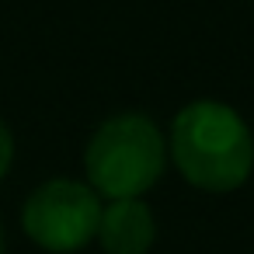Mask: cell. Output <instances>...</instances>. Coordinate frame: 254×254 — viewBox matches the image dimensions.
I'll list each match as a JSON object with an SVG mask.
<instances>
[{
  "label": "cell",
  "mask_w": 254,
  "mask_h": 254,
  "mask_svg": "<svg viewBox=\"0 0 254 254\" xmlns=\"http://www.w3.org/2000/svg\"><path fill=\"white\" fill-rule=\"evenodd\" d=\"M0 254H4V230H0Z\"/></svg>",
  "instance_id": "obj_6"
},
{
  "label": "cell",
  "mask_w": 254,
  "mask_h": 254,
  "mask_svg": "<svg viewBox=\"0 0 254 254\" xmlns=\"http://www.w3.org/2000/svg\"><path fill=\"white\" fill-rule=\"evenodd\" d=\"M11 164H14V132H11V126L4 119H0V181L7 178Z\"/></svg>",
  "instance_id": "obj_5"
},
{
  "label": "cell",
  "mask_w": 254,
  "mask_h": 254,
  "mask_svg": "<svg viewBox=\"0 0 254 254\" xmlns=\"http://www.w3.org/2000/svg\"><path fill=\"white\" fill-rule=\"evenodd\" d=\"M101 198L87 181L77 178H49L42 181L21 209V226L28 240L53 254H73L98 237Z\"/></svg>",
  "instance_id": "obj_3"
},
{
  "label": "cell",
  "mask_w": 254,
  "mask_h": 254,
  "mask_svg": "<svg viewBox=\"0 0 254 254\" xmlns=\"http://www.w3.org/2000/svg\"><path fill=\"white\" fill-rule=\"evenodd\" d=\"M167 157L191 188L226 195L254 171V132L233 105L195 98L171 122Z\"/></svg>",
  "instance_id": "obj_1"
},
{
  "label": "cell",
  "mask_w": 254,
  "mask_h": 254,
  "mask_svg": "<svg viewBox=\"0 0 254 254\" xmlns=\"http://www.w3.org/2000/svg\"><path fill=\"white\" fill-rule=\"evenodd\" d=\"M98 240L105 254H146L157 240V219L153 209L143 198H122L108 202L101 209Z\"/></svg>",
  "instance_id": "obj_4"
},
{
  "label": "cell",
  "mask_w": 254,
  "mask_h": 254,
  "mask_svg": "<svg viewBox=\"0 0 254 254\" xmlns=\"http://www.w3.org/2000/svg\"><path fill=\"white\" fill-rule=\"evenodd\" d=\"M167 167V139L143 112L105 119L84 150V174L98 198H143Z\"/></svg>",
  "instance_id": "obj_2"
}]
</instances>
